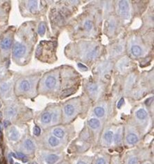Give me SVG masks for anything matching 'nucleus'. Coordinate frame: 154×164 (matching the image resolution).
<instances>
[{
	"label": "nucleus",
	"mask_w": 154,
	"mask_h": 164,
	"mask_svg": "<svg viewBox=\"0 0 154 164\" xmlns=\"http://www.w3.org/2000/svg\"><path fill=\"white\" fill-rule=\"evenodd\" d=\"M77 164H86V163H85V162H83V161H79Z\"/></svg>",
	"instance_id": "nucleus-37"
},
{
	"label": "nucleus",
	"mask_w": 154,
	"mask_h": 164,
	"mask_svg": "<svg viewBox=\"0 0 154 164\" xmlns=\"http://www.w3.org/2000/svg\"><path fill=\"white\" fill-rule=\"evenodd\" d=\"M56 79L54 76H49L45 80V85L49 89H53L56 87Z\"/></svg>",
	"instance_id": "nucleus-4"
},
{
	"label": "nucleus",
	"mask_w": 154,
	"mask_h": 164,
	"mask_svg": "<svg viewBox=\"0 0 154 164\" xmlns=\"http://www.w3.org/2000/svg\"><path fill=\"white\" fill-rule=\"evenodd\" d=\"M1 129H2V127H1V122H0V132L1 131Z\"/></svg>",
	"instance_id": "nucleus-38"
},
{
	"label": "nucleus",
	"mask_w": 154,
	"mask_h": 164,
	"mask_svg": "<svg viewBox=\"0 0 154 164\" xmlns=\"http://www.w3.org/2000/svg\"><path fill=\"white\" fill-rule=\"evenodd\" d=\"M74 92V89L73 88H68L65 89L64 91H63L61 94V97L62 98H65L67 96H69L72 95V94Z\"/></svg>",
	"instance_id": "nucleus-20"
},
{
	"label": "nucleus",
	"mask_w": 154,
	"mask_h": 164,
	"mask_svg": "<svg viewBox=\"0 0 154 164\" xmlns=\"http://www.w3.org/2000/svg\"><path fill=\"white\" fill-rule=\"evenodd\" d=\"M126 141L128 143L133 145L138 141V136L135 134H133V133L129 134L126 137Z\"/></svg>",
	"instance_id": "nucleus-7"
},
{
	"label": "nucleus",
	"mask_w": 154,
	"mask_h": 164,
	"mask_svg": "<svg viewBox=\"0 0 154 164\" xmlns=\"http://www.w3.org/2000/svg\"><path fill=\"white\" fill-rule=\"evenodd\" d=\"M96 164H106V161L103 158H100V159L97 160Z\"/></svg>",
	"instance_id": "nucleus-33"
},
{
	"label": "nucleus",
	"mask_w": 154,
	"mask_h": 164,
	"mask_svg": "<svg viewBox=\"0 0 154 164\" xmlns=\"http://www.w3.org/2000/svg\"><path fill=\"white\" fill-rule=\"evenodd\" d=\"M20 137V134L15 127H12L8 132V138L11 141H17Z\"/></svg>",
	"instance_id": "nucleus-5"
},
{
	"label": "nucleus",
	"mask_w": 154,
	"mask_h": 164,
	"mask_svg": "<svg viewBox=\"0 0 154 164\" xmlns=\"http://www.w3.org/2000/svg\"><path fill=\"white\" fill-rule=\"evenodd\" d=\"M9 161H10V163L11 164L13 163V159H12V157H11V155H9Z\"/></svg>",
	"instance_id": "nucleus-36"
},
{
	"label": "nucleus",
	"mask_w": 154,
	"mask_h": 164,
	"mask_svg": "<svg viewBox=\"0 0 154 164\" xmlns=\"http://www.w3.org/2000/svg\"><path fill=\"white\" fill-rule=\"evenodd\" d=\"M121 140H122L121 132H120V131H119L117 134H116L115 136H114V141H115V143H117V144H118V143L121 142Z\"/></svg>",
	"instance_id": "nucleus-28"
},
{
	"label": "nucleus",
	"mask_w": 154,
	"mask_h": 164,
	"mask_svg": "<svg viewBox=\"0 0 154 164\" xmlns=\"http://www.w3.org/2000/svg\"><path fill=\"white\" fill-rule=\"evenodd\" d=\"M1 107V103H0V107Z\"/></svg>",
	"instance_id": "nucleus-40"
},
{
	"label": "nucleus",
	"mask_w": 154,
	"mask_h": 164,
	"mask_svg": "<svg viewBox=\"0 0 154 164\" xmlns=\"http://www.w3.org/2000/svg\"><path fill=\"white\" fill-rule=\"evenodd\" d=\"M12 45V39L10 37H5L0 42V46L2 49L8 50L11 47Z\"/></svg>",
	"instance_id": "nucleus-3"
},
{
	"label": "nucleus",
	"mask_w": 154,
	"mask_h": 164,
	"mask_svg": "<svg viewBox=\"0 0 154 164\" xmlns=\"http://www.w3.org/2000/svg\"><path fill=\"white\" fill-rule=\"evenodd\" d=\"M78 67H79V69H81V70H83V71L88 70V67L84 65H83L82 63H78Z\"/></svg>",
	"instance_id": "nucleus-31"
},
{
	"label": "nucleus",
	"mask_w": 154,
	"mask_h": 164,
	"mask_svg": "<svg viewBox=\"0 0 154 164\" xmlns=\"http://www.w3.org/2000/svg\"><path fill=\"white\" fill-rule=\"evenodd\" d=\"M59 156L56 155V154H49V155L47 156L45 161L48 164H54L59 160Z\"/></svg>",
	"instance_id": "nucleus-8"
},
{
	"label": "nucleus",
	"mask_w": 154,
	"mask_h": 164,
	"mask_svg": "<svg viewBox=\"0 0 154 164\" xmlns=\"http://www.w3.org/2000/svg\"><path fill=\"white\" fill-rule=\"evenodd\" d=\"M24 147H25V148L27 149V150H29V151H33L35 149L34 144H33V143L32 142L31 140H29V139H27V140L24 141Z\"/></svg>",
	"instance_id": "nucleus-16"
},
{
	"label": "nucleus",
	"mask_w": 154,
	"mask_h": 164,
	"mask_svg": "<svg viewBox=\"0 0 154 164\" xmlns=\"http://www.w3.org/2000/svg\"><path fill=\"white\" fill-rule=\"evenodd\" d=\"M42 48L41 46H39L37 47V50H36V56H39L41 54V53H42Z\"/></svg>",
	"instance_id": "nucleus-32"
},
{
	"label": "nucleus",
	"mask_w": 154,
	"mask_h": 164,
	"mask_svg": "<svg viewBox=\"0 0 154 164\" xmlns=\"http://www.w3.org/2000/svg\"><path fill=\"white\" fill-rule=\"evenodd\" d=\"M1 117V112H0V118Z\"/></svg>",
	"instance_id": "nucleus-39"
},
{
	"label": "nucleus",
	"mask_w": 154,
	"mask_h": 164,
	"mask_svg": "<svg viewBox=\"0 0 154 164\" xmlns=\"http://www.w3.org/2000/svg\"><path fill=\"white\" fill-rule=\"evenodd\" d=\"M88 125L93 129H97L100 126V122L97 118H92V119L88 120Z\"/></svg>",
	"instance_id": "nucleus-13"
},
{
	"label": "nucleus",
	"mask_w": 154,
	"mask_h": 164,
	"mask_svg": "<svg viewBox=\"0 0 154 164\" xmlns=\"http://www.w3.org/2000/svg\"><path fill=\"white\" fill-rule=\"evenodd\" d=\"M88 90L93 95H96L99 92V86L97 84L90 83L88 86Z\"/></svg>",
	"instance_id": "nucleus-9"
},
{
	"label": "nucleus",
	"mask_w": 154,
	"mask_h": 164,
	"mask_svg": "<svg viewBox=\"0 0 154 164\" xmlns=\"http://www.w3.org/2000/svg\"><path fill=\"white\" fill-rule=\"evenodd\" d=\"M112 137H113V133L111 131H108L104 135V139L105 141H106L107 143L110 144L111 143L112 140Z\"/></svg>",
	"instance_id": "nucleus-18"
},
{
	"label": "nucleus",
	"mask_w": 154,
	"mask_h": 164,
	"mask_svg": "<svg viewBox=\"0 0 154 164\" xmlns=\"http://www.w3.org/2000/svg\"><path fill=\"white\" fill-rule=\"evenodd\" d=\"M15 164H20V163H16Z\"/></svg>",
	"instance_id": "nucleus-41"
},
{
	"label": "nucleus",
	"mask_w": 154,
	"mask_h": 164,
	"mask_svg": "<svg viewBox=\"0 0 154 164\" xmlns=\"http://www.w3.org/2000/svg\"><path fill=\"white\" fill-rule=\"evenodd\" d=\"M8 89L9 85L7 83H2L0 85V91L2 92V93L6 92L8 90Z\"/></svg>",
	"instance_id": "nucleus-27"
},
{
	"label": "nucleus",
	"mask_w": 154,
	"mask_h": 164,
	"mask_svg": "<svg viewBox=\"0 0 154 164\" xmlns=\"http://www.w3.org/2000/svg\"><path fill=\"white\" fill-rule=\"evenodd\" d=\"M45 30H46V28H45V24L43 23H41L38 26V31H38L39 35H41V36L44 35L45 33Z\"/></svg>",
	"instance_id": "nucleus-25"
},
{
	"label": "nucleus",
	"mask_w": 154,
	"mask_h": 164,
	"mask_svg": "<svg viewBox=\"0 0 154 164\" xmlns=\"http://www.w3.org/2000/svg\"><path fill=\"white\" fill-rule=\"evenodd\" d=\"M95 114L98 117H103L105 114V109L104 107H97L94 110Z\"/></svg>",
	"instance_id": "nucleus-17"
},
{
	"label": "nucleus",
	"mask_w": 154,
	"mask_h": 164,
	"mask_svg": "<svg viewBox=\"0 0 154 164\" xmlns=\"http://www.w3.org/2000/svg\"><path fill=\"white\" fill-rule=\"evenodd\" d=\"M131 53L135 57H140L142 54V48L140 46H138V45H133V46H131Z\"/></svg>",
	"instance_id": "nucleus-6"
},
{
	"label": "nucleus",
	"mask_w": 154,
	"mask_h": 164,
	"mask_svg": "<svg viewBox=\"0 0 154 164\" xmlns=\"http://www.w3.org/2000/svg\"><path fill=\"white\" fill-rule=\"evenodd\" d=\"M51 120H52V115H51L50 113L46 112L42 114V118H41V120H42L43 123L45 124L49 123L51 122Z\"/></svg>",
	"instance_id": "nucleus-15"
},
{
	"label": "nucleus",
	"mask_w": 154,
	"mask_h": 164,
	"mask_svg": "<svg viewBox=\"0 0 154 164\" xmlns=\"http://www.w3.org/2000/svg\"><path fill=\"white\" fill-rule=\"evenodd\" d=\"M60 141L59 139H58L56 137H51L49 139V143L51 146L52 147H56L59 144Z\"/></svg>",
	"instance_id": "nucleus-21"
},
{
	"label": "nucleus",
	"mask_w": 154,
	"mask_h": 164,
	"mask_svg": "<svg viewBox=\"0 0 154 164\" xmlns=\"http://www.w3.org/2000/svg\"><path fill=\"white\" fill-rule=\"evenodd\" d=\"M124 99H121L119 100V101L118 102V103H117L118 108H120V107L122 106V105L124 104Z\"/></svg>",
	"instance_id": "nucleus-34"
},
{
	"label": "nucleus",
	"mask_w": 154,
	"mask_h": 164,
	"mask_svg": "<svg viewBox=\"0 0 154 164\" xmlns=\"http://www.w3.org/2000/svg\"><path fill=\"white\" fill-rule=\"evenodd\" d=\"M54 134L58 138H63L64 134H65V132L61 128H56L54 130Z\"/></svg>",
	"instance_id": "nucleus-22"
},
{
	"label": "nucleus",
	"mask_w": 154,
	"mask_h": 164,
	"mask_svg": "<svg viewBox=\"0 0 154 164\" xmlns=\"http://www.w3.org/2000/svg\"><path fill=\"white\" fill-rule=\"evenodd\" d=\"M84 29L88 31H92V29H93V22L90 21V20H86L85 23H84Z\"/></svg>",
	"instance_id": "nucleus-23"
},
{
	"label": "nucleus",
	"mask_w": 154,
	"mask_h": 164,
	"mask_svg": "<svg viewBox=\"0 0 154 164\" xmlns=\"http://www.w3.org/2000/svg\"><path fill=\"white\" fill-rule=\"evenodd\" d=\"M129 63H129V61L126 59L122 60V62L119 64L120 69H122V70H124V69H126V68L128 67V66L129 65Z\"/></svg>",
	"instance_id": "nucleus-24"
},
{
	"label": "nucleus",
	"mask_w": 154,
	"mask_h": 164,
	"mask_svg": "<svg viewBox=\"0 0 154 164\" xmlns=\"http://www.w3.org/2000/svg\"><path fill=\"white\" fill-rule=\"evenodd\" d=\"M16 156H17V158H19V159H21L22 160V161L24 162V163H25V162H27L28 161L27 156H26L25 154H24L23 153H22V152H17Z\"/></svg>",
	"instance_id": "nucleus-26"
},
{
	"label": "nucleus",
	"mask_w": 154,
	"mask_h": 164,
	"mask_svg": "<svg viewBox=\"0 0 154 164\" xmlns=\"http://www.w3.org/2000/svg\"><path fill=\"white\" fill-rule=\"evenodd\" d=\"M26 52V47L20 42H16L13 49V53L14 57L21 58Z\"/></svg>",
	"instance_id": "nucleus-1"
},
{
	"label": "nucleus",
	"mask_w": 154,
	"mask_h": 164,
	"mask_svg": "<svg viewBox=\"0 0 154 164\" xmlns=\"http://www.w3.org/2000/svg\"><path fill=\"white\" fill-rule=\"evenodd\" d=\"M136 116L140 120H144L147 117V113H146L145 109H140L136 112Z\"/></svg>",
	"instance_id": "nucleus-14"
},
{
	"label": "nucleus",
	"mask_w": 154,
	"mask_h": 164,
	"mask_svg": "<svg viewBox=\"0 0 154 164\" xmlns=\"http://www.w3.org/2000/svg\"><path fill=\"white\" fill-rule=\"evenodd\" d=\"M128 164H138V159L136 157H132L128 161Z\"/></svg>",
	"instance_id": "nucleus-30"
},
{
	"label": "nucleus",
	"mask_w": 154,
	"mask_h": 164,
	"mask_svg": "<svg viewBox=\"0 0 154 164\" xmlns=\"http://www.w3.org/2000/svg\"><path fill=\"white\" fill-rule=\"evenodd\" d=\"M4 125L5 127H8V126L10 125V122H9V120H5L4 122Z\"/></svg>",
	"instance_id": "nucleus-35"
},
{
	"label": "nucleus",
	"mask_w": 154,
	"mask_h": 164,
	"mask_svg": "<svg viewBox=\"0 0 154 164\" xmlns=\"http://www.w3.org/2000/svg\"><path fill=\"white\" fill-rule=\"evenodd\" d=\"M64 111H65V113L67 116H72L74 113V107L72 105L67 104L64 107Z\"/></svg>",
	"instance_id": "nucleus-11"
},
{
	"label": "nucleus",
	"mask_w": 154,
	"mask_h": 164,
	"mask_svg": "<svg viewBox=\"0 0 154 164\" xmlns=\"http://www.w3.org/2000/svg\"><path fill=\"white\" fill-rule=\"evenodd\" d=\"M119 9L120 15H121L124 18H129V5L127 1H120L119 2Z\"/></svg>",
	"instance_id": "nucleus-2"
},
{
	"label": "nucleus",
	"mask_w": 154,
	"mask_h": 164,
	"mask_svg": "<svg viewBox=\"0 0 154 164\" xmlns=\"http://www.w3.org/2000/svg\"><path fill=\"white\" fill-rule=\"evenodd\" d=\"M17 114V109L13 107H9L6 110V116L8 118H13Z\"/></svg>",
	"instance_id": "nucleus-10"
},
{
	"label": "nucleus",
	"mask_w": 154,
	"mask_h": 164,
	"mask_svg": "<svg viewBox=\"0 0 154 164\" xmlns=\"http://www.w3.org/2000/svg\"><path fill=\"white\" fill-rule=\"evenodd\" d=\"M41 133V130L40 128L38 127V126H35L34 128H33V134L35 136H39Z\"/></svg>",
	"instance_id": "nucleus-29"
},
{
	"label": "nucleus",
	"mask_w": 154,
	"mask_h": 164,
	"mask_svg": "<svg viewBox=\"0 0 154 164\" xmlns=\"http://www.w3.org/2000/svg\"><path fill=\"white\" fill-rule=\"evenodd\" d=\"M20 87L22 91L27 92L31 89V84L29 81L27 80H24L21 82V83L20 84Z\"/></svg>",
	"instance_id": "nucleus-12"
},
{
	"label": "nucleus",
	"mask_w": 154,
	"mask_h": 164,
	"mask_svg": "<svg viewBox=\"0 0 154 164\" xmlns=\"http://www.w3.org/2000/svg\"><path fill=\"white\" fill-rule=\"evenodd\" d=\"M37 8V1H29V10L31 13H34L36 12Z\"/></svg>",
	"instance_id": "nucleus-19"
}]
</instances>
